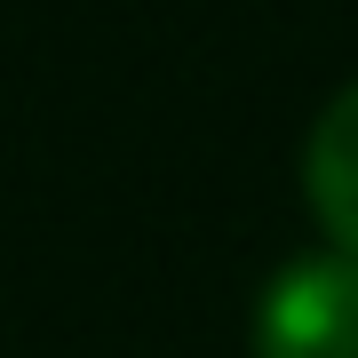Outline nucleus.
I'll return each mask as SVG.
<instances>
[{"mask_svg": "<svg viewBox=\"0 0 358 358\" xmlns=\"http://www.w3.org/2000/svg\"><path fill=\"white\" fill-rule=\"evenodd\" d=\"M303 192H310V215L334 239V255L358 263V80L319 112V128L303 143Z\"/></svg>", "mask_w": 358, "mask_h": 358, "instance_id": "2", "label": "nucleus"}, {"mask_svg": "<svg viewBox=\"0 0 358 358\" xmlns=\"http://www.w3.org/2000/svg\"><path fill=\"white\" fill-rule=\"evenodd\" d=\"M255 358H358V263L327 247L271 271L255 303Z\"/></svg>", "mask_w": 358, "mask_h": 358, "instance_id": "1", "label": "nucleus"}]
</instances>
